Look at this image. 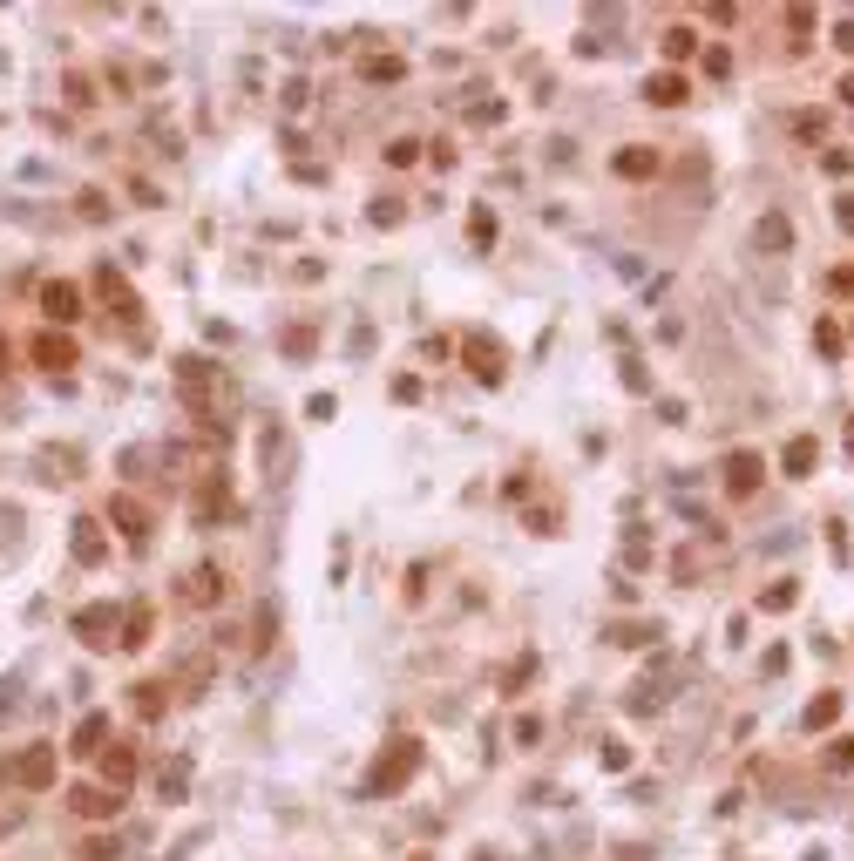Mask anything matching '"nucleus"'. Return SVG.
<instances>
[{
	"label": "nucleus",
	"instance_id": "obj_1",
	"mask_svg": "<svg viewBox=\"0 0 854 861\" xmlns=\"http://www.w3.org/2000/svg\"><path fill=\"white\" fill-rule=\"evenodd\" d=\"M414 767H421V746H414V739H393V753L366 773V794H393V787H401Z\"/></svg>",
	"mask_w": 854,
	"mask_h": 861
},
{
	"label": "nucleus",
	"instance_id": "obj_2",
	"mask_svg": "<svg viewBox=\"0 0 854 861\" xmlns=\"http://www.w3.org/2000/svg\"><path fill=\"white\" fill-rule=\"evenodd\" d=\"M54 767H62V759H54V746H27L7 773H14L21 787H54Z\"/></svg>",
	"mask_w": 854,
	"mask_h": 861
},
{
	"label": "nucleus",
	"instance_id": "obj_3",
	"mask_svg": "<svg viewBox=\"0 0 854 861\" xmlns=\"http://www.w3.org/2000/svg\"><path fill=\"white\" fill-rule=\"evenodd\" d=\"M41 312H48L54 326H68V319H82V292L68 279H54V285H41Z\"/></svg>",
	"mask_w": 854,
	"mask_h": 861
},
{
	"label": "nucleus",
	"instance_id": "obj_4",
	"mask_svg": "<svg viewBox=\"0 0 854 861\" xmlns=\"http://www.w3.org/2000/svg\"><path fill=\"white\" fill-rule=\"evenodd\" d=\"M760 475H766V462H760L752 448L725 455V489H733V495H752V482H760Z\"/></svg>",
	"mask_w": 854,
	"mask_h": 861
},
{
	"label": "nucleus",
	"instance_id": "obj_5",
	"mask_svg": "<svg viewBox=\"0 0 854 861\" xmlns=\"http://www.w3.org/2000/svg\"><path fill=\"white\" fill-rule=\"evenodd\" d=\"M461 353H468V373H475V380H489V386L502 380V347H495V339H481V333H475Z\"/></svg>",
	"mask_w": 854,
	"mask_h": 861
},
{
	"label": "nucleus",
	"instance_id": "obj_6",
	"mask_svg": "<svg viewBox=\"0 0 854 861\" xmlns=\"http://www.w3.org/2000/svg\"><path fill=\"white\" fill-rule=\"evenodd\" d=\"M109 523H122V536H130V543L150 536V509H142V502H130V495L109 502Z\"/></svg>",
	"mask_w": 854,
	"mask_h": 861
},
{
	"label": "nucleus",
	"instance_id": "obj_7",
	"mask_svg": "<svg viewBox=\"0 0 854 861\" xmlns=\"http://www.w3.org/2000/svg\"><path fill=\"white\" fill-rule=\"evenodd\" d=\"M130 780H136V753H130V746H102V787H116V794H122Z\"/></svg>",
	"mask_w": 854,
	"mask_h": 861
},
{
	"label": "nucleus",
	"instance_id": "obj_8",
	"mask_svg": "<svg viewBox=\"0 0 854 861\" xmlns=\"http://www.w3.org/2000/svg\"><path fill=\"white\" fill-rule=\"evenodd\" d=\"M645 103L678 109V103H685V75H672V68H665V75H651V82H645Z\"/></svg>",
	"mask_w": 854,
	"mask_h": 861
},
{
	"label": "nucleus",
	"instance_id": "obj_9",
	"mask_svg": "<svg viewBox=\"0 0 854 861\" xmlns=\"http://www.w3.org/2000/svg\"><path fill=\"white\" fill-rule=\"evenodd\" d=\"M224 591H231V577H224V570H197L190 577V604H224Z\"/></svg>",
	"mask_w": 854,
	"mask_h": 861
},
{
	"label": "nucleus",
	"instance_id": "obj_10",
	"mask_svg": "<svg viewBox=\"0 0 854 861\" xmlns=\"http://www.w3.org/2000/svg\"><path fill=\"white\" fill-rule=\"evenodd\" d=\"M34 360L48 367V373H62V367H75V347H68L62 333H41V339H34Z\"/></svg>",
	"mask_w": 854,
	"mask_h": 861
},
{
	"label": "nucleus",
	"instance_id": "obj_11",
	"mask_svg": "<svg viewBox=\"0 0 854 861\" xmlns=\"http://www.w3.org/2000/svg\"><path fill=\"white\" fill-rule=\"evenodd\" d=\"M75 807L89 814V821H109V814L122 807V800H116V787H82V794H75Z\"/></svg>",
	"mask_w": 854,
	"mask_h": 861
},
{
	"label": "nucleus",
	"instance_id": "obj_12",
	"mask_svg": "<svg viewBox=\"0 0 854 861\" xmlns=\"http://www.w3.org/2000/svg\"><path fill=\"white\" fill-rule=\"evenodd\" d=\"M651 170H658V150H645V142H631V150L617 156V177H631V183L651 177Z\"/></svg>",
	"mask_w": 854,
	"mask_h": 861
},
{
	"label": "nucleus",
	"instance_id": "obj_13",
	"mask_svg": "<svg viewBox=\"0 0 854 861\" xmlns=\"http://www.w3.org/2000/svg\"><path fill=\"white\" fill-rule=\"evenodd\" d=\"M780 462H787V475H807V468L820 462V448H814V435H793L787 441V455H780Z\"/></svg>",
	"mask_w": 854,
	"mask_h": 861
},
{
	"label": "nucleus",
	"instance_id": "obj_14",
	"mask_svg": "<svg viewBox=\"0 0 854 861\" xmlns=\"http://www.w3.org/2000/svg\"><path fill=\"white\" fill-rule=\"evenodd\" d=\"M102 739H109V712H89V719L75 726V746L82 753H102Z\"/></svg>",
	"mask_w": 854,
	"mask_h": 861
},
{
	"label": "nucleus",
	"instance_id": "obj_15",
	"mask_svg": "<svg viewBox=\"0 0 854 861\" xmlns=\"http://www.w3.org/2000/svg\"><path fill=\"white\" fill-rule=\"evenodd\" d=\"M75 631H89V644H109L102 631H116V611H102V604H95V611H82V617H75Z\"/></svg>",
	"mask_w": 854,
	"mask_h": 861
},
{
	"label": "nucleus",
	"instance_id": "obj_16",
	"mask_svg": "<svg viewBox=\"0 0 854 861\" xmlns=\"http://www.w3.org/2000/svg\"><path fill=\"white\" fill-rule=\"evenodd\" d=\"M102 298H116V312H122V319H136V292L116 279V271H102Z\"/></svg>",
	"mask_w": 854,
	"mask_h": 861
},
{
	"label": "nucleus",
	"instance_id": "obj_17",
	"mask_svg": "<svg viewBox=\"0 0 854 861\" xmlns=\"http://www.w3.org/2000/svg\"><path fill=\"white\" fill-rule=\"evenodd\" d=\"M75 556H82V563H95V556H102V536H95V523H75Z\"/></svg>",
	"mask_w": 854,
	"mask_h": 861
},
{
	"label": "nucleus",
	"instance_id": "obj_18",
	"mask_svg": "<svg viewBox=\"0 0 854 861\" xmlns=\"http://www.w3.org/2000/svg\"><path fill=\"white\" fill-rule=\"evenodd\" d=\"M142 638H150V611H130V624H122V638H116V644H130V651H136Z\"/></svg>",
	"mask_w": 854,
	"mask_h": 861
},
{
	"label": "nucleus",
	"instance_id": "obj_19",
	"mask_svg": "<svg viewBox=\"0 0 854 861\" xmlns=\"http://www.w3.org/2000/svg\"><path fill=\"white\" fill-rule=\"evenodd\" d=\"M834 712H841V699H814V706H807V726H834Z\"/></svg>",
	"mask_w": 854,
	"mask_h": 861
},
{
	"label": "nucleus",
	"instance_id": "obj_20",
	"mask_svg": "<svg viewBox=\"0 0 854 861\" xmlns=\"http://www.w3.org/2000/svg\"><path fill=\"white\" fill-rule=\"evenodd\" d=\"M793 597H801V591H793V583H773V591L760 597V611H793Z\"/></svg>",
	"mask_w": 854,
	"mask_h": 861
},
{
	"label": "nucleus",
	"instance_id": "obj_21",
	"mask_svg": "<svg viewBox=\"0 0 854 861\" xmlns=\"http://www.w3.org/2000/svg\"><path fill=\"white\" fill-rule=\"evenodd\" d=\"M685 54H692V34H685V27H672V34H665V62H685Z\"/></svg>",
	"mask_w": 854,
	"mask_h": 861
},
{
	"label": "nucleus",
	"instance_id": "obj_22",
	"mask_svg": "<svg viewBox=\"0 0 854 861\" xmlns=\"http://www.w3.org/2000/svg\"><path fill=\"white\" fill-rule=\"evenodd\" d=\"M468 238H475V245H495V218H489V210H475V218H468Z\"/></svg>",
	"mask_w": 854,
	"mask_h": 861
},
{
	"label": "nucleus",
	"instance_id": "obj_23",
	"mask_svg": "<svg viewBox=\"0 0 854 861\" xmlns=\"http://www.w3.org/2000/svg\"><path fill=\"white\" fill-rule=\"evenodd\" d=\"M760 245H773V251L787 245V218H766V224H760Z\"/></svg>",
	"mask_w": 854,
	"mask_h": 861
},
{
	"label": "nucleus",
	"instance_id": "obj_24",
	"mask_svg": "<svg viewBox=\"0 0 854 861\" xmlns=\"http://www.w3.org/2000/svg\"><path fill=\"white\" fill-rule=\"evenodd\" d=\"M136 712H163V685H136Z\"/></svg>",
	"mask_w": 854,
	"mask_h": 861
},
{
	"label": "nucleus",
	"instance_id": "obj_25",
	"mask_svg": "<svg viewBox=\"0 0 854 861\" xmlns=\"http://www.w3.org/2000/svg\"><path fill=\"white\" fill-rule=\"evenodd\" d=\"M82 861H116V841H102V835L82 841Z\"/></svg>",
	"mask_w": 854,
	"mask_h": 861
},
{
	"label": "nucleus",
	"instance_id": "obj_26",
	"mask_svg": "<svg viewBox=\"0 0 854 861\" xmlns=\"http://www.w3.org/2000/svg\"><path fill=\"white\" fill-rule=\"evenodd\" d=\"M828 767H841V773L854 767V739H834V753H828Z\"/></svg>",
	"mask_w": 854,
	"mask_h": 861
},
{
	"label": "nucleus",
	"instance_id": "obj_27",
	"mask_svg": "<svg viewBox=\"0 0 854 861\" xmlns=\"http://www.w3.org/2000/svg\"><path fill=\"white\" fill-rule=\"evenodd\" d=\"M828 285H834V292H854V265H841V271H834Z\"/></svg>",
	"mask_w": 854,
	"mask_h": 861
},
{
	"label": "nucleus",
	"instance_id": "obj_28",
	"mask_svg": "<svg viewBox=\"0 0 854 861\" xmlns=\"http://www.w3.org/2000/svg\"><path fill=\"white\" fill-rule=\"evenodd\" d=\"M834 218H841V231L854 238V197H841V210H834Z\"/></svg>",
	"mask_w": 854,
	"mask_h": 861
},
{
	"label": "nucleus",
	"instance_id": "obj_29",
	"mask_svg": "<svg viewBox=\"0 0 854 861\" xmlns=\"http://www.w3.org/2000/svg\"><path fill=\"white\" fill-rule=\"evenodd\" d=\"M834 41H841V48L854 54V21H841V27H834Z\"/></svg>",
	"mask_w": 854,
	"mask_h": 861
},
{
	"label": "nucleus",
	"instance_id": "obj_30",
	"mask_svg": "<svg viewBox=\"0 0 854 861\" xmlns=\"http://www.w3.org/2000/svg\"><path fill=\"white\" fill-rule=\"evenodd\" d=\"M841 103H854V75H848V82H841Z\"/></svg>",
	"mask_w": 854,
	"mask_h": 861
},
{
	"label": "nucleus",
	"instance_id": "obj_31",
	"mask_svg": "<svg viewBox=\"0 0 854 861\" xmlns=\"http://www.w3.org/2000/svg\"><path fill=\"white\" fill-rule=\"evenodd\" d=\"M0 373H7V339H0Z\"/></svg>",
	"mask_w": 854,
	"mask_h": 861
},
{
	"label": "nucleus",
	"instance_id": "obj_32",
	"mask_svg": "<svg viewBox=\"0 0 854 861\" xmlns=\"http://www.w3.org/2000/svg\"><path fill=\"white\" fill-rule=\"evenodd\" d=\"M848 448H854V427H848Z\"/></svg>",
	"mask_w": 854,
	"mask_h": 861
}]
</instances>
